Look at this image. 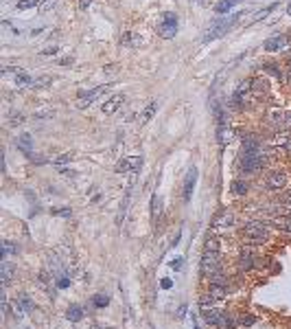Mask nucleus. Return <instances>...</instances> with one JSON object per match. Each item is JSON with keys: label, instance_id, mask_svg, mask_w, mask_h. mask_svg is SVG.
I'll use <instances>...</instances> for the list:
<instances>
[{"label": "nucleus", "instance_id": "obj_1", "mask_svg": "<svg viewBox=\"0 0 291 329\" xmlns=\"http://www.w3.org/2000/svg\"><path fill=\"white\" fill-rule=\"evenodd\" d=\"M269 156L265 154V149L260 152H241L239 156V173H245V176H252V173H258L267 167Z\"/></svg>", "mask_w": 291, "mask_h": 329}, {"label": "nucleus", "instance_id": "obj_2", "mask_svg": "<svg viewBox=\"0 0 291 329\" xmlns=\"http://www.w3.org/2000/svg\"><path fill=\"white\" fill-rule=\"evenodd\" d=\"M269 237V224L265 220H250L243 226V239L252 246H260Z\"/></svg>", "mask_w": 291, "mask_h": 329}, {"label": "nucleus", "instance_id": "obj_3", "mask_svg": "<svg viewBox=\"0 0 291 329\" xmlns=\"http://www.w3.org/2000/svg\"><path fill=\"white\" fill-rule=\"evenodd\" d=\"M241 16H243V14L239 11V14H232V16H228V18H221V20H215L213 25L206 29V33H204V42H213V40H217V38H221V35H226Z\"/></svg>", "mask_w": 291, "mask_h": 329}, {"label": "nucleus", "instance_id": "obj_4", "mask_svg": "<svg viewBox=\"0 0 291 329\" xmlns=\"http://www.w3.org/2000/svg\"><path fill=\"white\" fill-rule=\"evenodd\" d=\"M221 255L217 253V250H210V253H206L204 250V257H202V266H199V270H202V277H213V274L221 272L223 270V263H221Z\"/></svg>", "mask_w": 291, "mask_h": 329}, {"label": "nucleus", "instance_id": "obj_5", "mask_svg": "<svg viewBox=\"0 0 291 329\" xmlns=\"http://www.w3.org/2000/svg\"><path fill=\"white\" fill-rule=\"evenodd\" d=\"M265 123L274 132H291V112L269 110L267 115H265Z\"/></svg>", "mask_w": 291, "mask_h": 329}, {"label": "nucleus", "instance_id": "obj_6", "mask_svg": "<svg viewBox=\"0 0 291 329\" xmlns=\"http://www.w3.org/2000/svg\"><path fill=\"white\" fill-rule=\"evenodd\" d=\"M175 33H178V14L165 11L160 22H158V35H162L165 40H171L175 38Z\"/></svg>", "mask_w": 291, "mask_h": 329}, {"label": "nucleus", "instance_id": "obj_7", "mask_svg": "<svg viewBox=\"0 0 291 329\" xmlns=\"http://www.w3.org/2000/svg\"><path fill=\"white\" fill-rule=\"evenodd\" d=\"M284 184H287V173L282 169H271L263 180V187L267 191H282Z\"/></svg>", "mask_w": 291, "mask_h": 329}, {"label": "nucleus", "instance_id": "obj_8", "mask_svg": "<svg viewBox=\"0 0 291 329\" xmlns=\"http://www.w3.org/2000/svg\"><path fill=\"white\" fill-rule=\"evenodd\" d=\"M105 90H107V86H96V88H92V90L83 92L81 97L77 99V107H79V110H86V107H88V105H92L94 101L99 99V97H101V94L105 92Z\"/></svg>", "mask_w": 291, "mask_h": 329}, {"label": "nucleus", "instance_id": "obj_9", "mask_svg": "<svg viewBox=\"0 0 291 329\" xmlns=\"http://www.w3.org/2000/svg\"><path fill=\"white\" fill-rule=\"evenodd\" d=\"M287 44H289V38L280 33V35H271L269 40H265L263 49L267 53H280L282 49H287Z\"/></svg>", "mask_w": 291, "mask_h": 329}, {"label": "nucleus", "instance_id": "obj_10", "mask_svg": "<svg viewBox=\"0 0 291 329\" xmlns=\"http://www.w3.org/2000/svg\"><path fill=\"white\" fill-rule=\"evenodd\" d=\"M232 224H234V215H232V211H228V208L219 211V213L215 215V220H213V229H215V231L230 229Z\"/></svg>", "mask_w": 291, "mask_h": 329}, {"label": "nucleus", "instance_id": "obj_11", "mask_svg": "<svg viewBox=\"0 0 291 329\" xmlns=\"http://www.w3.org/2000/svg\"><path fill=\"white\" fill-rule=\"evenodd\" d=\"M236 268H239L241 272H250L254 268V255L250 248H243L239 255V259H236Z\"/></svg>", "mask_w": 291, "mask_h": 329}, {"label": "nucleus", "instance_id": "obj_12", "mask_svg": "<svg viewBox=\"0 0 291 329\" xmlns=\"http://www.w3.org/2000/svg\"><path fill=\"white\" fill-rule=\"evenodd\" d=\"M195 184H197V169L195 167H191L189 173H186V178H184V202H189L193 197V189H195Z\"/></svg>", "mask_w": 291, "mask_h": 329}, {"label": "nucleus", "instance_id": "obj_13", "mask_svg": "<svg viewBox=\"0 0 291 329\" xmlns=\"http://www.w3.org/2000/svg\"><path fill=\"white\" fill-rule=\"evenodd\" d=\"M123 103H125V97H123V94H112V97L101 105V112H103V115H114V112H116Z\"/></svg>", "mask_w": 291, "mask_h": 329}, {"label": "nucleus", "instance_id": "obj_14", "mask_svg": "<svg viewBox=\"0 0 291 329\" xmlns=\"http://www.w3.org/2000/svg\"><path fill=\"white\" fill-rule=\"evenodd\" d=\"M271 226H276V229L282 233H291V215L289 213L274 215V217H271Z\"/></svg>", "mask_w": 291, "mask_h": 329}, {"label": "nucleus", "instance_id": "obj_15", "mask_svg": "<svg viewBox=\"0 0 291 329\" xmlns=\"http://www.w3.org/2000/svg\"><path fill=\"white\" fill-rule=\"evenodd\" d=\"M156 112H158V101H149V103L140 110V115H138V121H140V125L149 123L151 119L156 117Z\"/></svg>", "mask_w": 291, "mask_h": 329}, {"label": "nucleus", "instance_id": "obj_16", "mask_svg": "<svg viewBox=\"0 0 291 329\" xmlns=\"http://www.w3.org/2000/svg\"><path fill=\"white\" fill-rule=\"evenodd\" d=\"M0 279H3V288L14 281V263H9L7 259H3V266H0Z\"/></svg>", "mask_w": 291, "mask_h": 329}, {"label": "nucleus", "instance_id": "obj_17", "mask_svg": "<svg viewBox=\"0 0 291 329\" xmlns=\"http://www.w3.org/2000/svg\"><path fill=\"white\" fill-rule=\"evenodd\" d=\"M221 316H223L221 309L210 307V309H206V312H204V322H206V325H210V327H219Z\"/></svg>", "mask_w": 291, "mask_h": 329}, {"label": "nucleus", "instance_id": "obj_18", "mask_svg": "<svg viewBox=\"0 0 291 329\" xmlns=\"http://www.w3.org/2000/svg\"><path fill=\"white\" fill-rule=\"evenodd\" d=\"M247 191H250V187H247V182H245V180H232V184H230V193L236 195V197L245 195Z\"/></svg>", "mask_w": 291, "mask_h": 329}, {"label": "nucleus", "instance_id": "obj_19", "mask_svg": "<svg viewBox=\"0 0 291 329\" xmlns=\"http://www.w3.org/2000/svg\"><path fill=\"white\" fill-rule=\"evenodd\" d=\"M208 294L213 296L215 301H221V298H226V294H228V285H217V283H210Z\"/></svg>", "mask_w": 291, "mask_h": 329}, {"label": "nucleus", "instance_id": "obj_20", "mask_svg": "<svg viewBox=\"0 0 291 329\" xmlns=\"http://www.w3.org/2000/svg\"><path fill=\"white\" fill-rule=\"evenodd\" d=\"M66 318H68L70 322H79L83 318V307L81 305H70L68 312H66Z\"/></svg>", "mask_w": 291, "mask_h": 329}, {"label": "nucleus", "instance_id": "obj_21", "mask_svg": "<svg viewBox=\"0 0 291 329\" xmlns=\"http://www.w3.org/2000/svg\"><path fill=\"white\" fill-rule=\"evenodd\" d=\"M18 147L22 149L27 156H33L31 154V147H33V141H31V134H22L20 136V141H18Z\"/></svg>", "mask_w": 291, "mask_h": 329}, {"label": "nucleus", "instance_id": "obj_22", "mask_svg": "<svg viewBox=\"0 0 291 329\" xmlns=\"http://www.w3.org/2000/svg\"><path fill=\"white\" fill-rule=\"evenodd\" d=\"M14 81H16V86L18 88H24V86H33V79H31V77H29V73H27V70H20V73H18L16 77H14Z\"/></svg>", "mask_w": 291, "mask_h": 329}, {"label": "nucleus", "instance_id": "obj_23", "mask_svg": "<svg viewBox=\"0 0 291 329\" xmlns=\"http://www.w3.org/2000/svg\"><path fill=\"white\" fill-rule=\"evenodd\" d=\"M263 68L267 70L269 75H274L278 81H284V73H287V70H282V68H280V66H278V64H265Z\"/></svg>", "mask_w": 291, "mask_h": 329}, {"label": "nucleus", "instance_id": "obj_24", "mask_svg": "<svg viewBox=\"0 0 291 329\" xmlns=\"http://www.w3.org/2000/svg\"><path fill=\"white\" fill-rule=\"evenodd\" d=\"M18 305H20V309H22L24 314H31V312H33V301H31V298H29L27 294H20V296H18Z\"/></svg>", "mask_w": 291, "mask_h": 329}, {"label": "nucleus", "instance_id": "obj_25", "mask_svg": "<svg viewBox=\"0 0 291 329\" xmlns=\"http://www.w3.org/2000/svg\"><path fill=\"white\" fill-rule=\"evenodd\" d=\"M236 3H239V0H221V3L215 5V11H217V14H228V11L232 9Z\"/></svg>", "mask_w": 291, "mask_h": 329}, {"label": "nucleus", "instance_id": "obj_26", "mask_svg": "<svg viewBox=\"0 0 291 329\" xmlns=\"http://www.w3.org/2000/svg\"><path fill=\"white\" fill-rule=\"evenodd\" d=\"M252 86H254V94H256V97H263L265 92H267V83L265 81H252Z\"/></svg>", "mask_w": 291, "mask_h": 329}, {"label": "nucleus", "instance_id": "obj_27", "mask_svg": "<svg viewBox=\"0 0 291 329\" xmlns=\"http://www.w3.org/2000/svg\"><path fill=\"white\" fill-rule=\"evenodd\" d=\"M92 305L94 307H105V305H110V298L105 294H94L92 296Z\"/></svg>", "mask_w": 291, "mask_h": 329}, {"label": "nucleus", "instance_id": "obj_28", "mask_svg": "<svg viewBox=\"0 0 291 329\" xmlns=\"http://www.w3.org/2000/svg\"><path fill=\"white\" fill-rule=\"evenodd\" d=\"M213 301H215V298L210 296V294H204L202 298H199V307H202V312H206V309L213 307Z\"/></svg>", "mask_w": 291, "mask_h": 329}, {"label": "nucleus", "instance_id": "obj_29", "mask_svg": "<svg viewBox=\"0 0 291 329\" xmlns=\"http://www.w3.org/2000/svg\"><path fill=\"white\" fill-rule=\"evenodd\" d=\"M210 283L228 285V277H226V274H223V270H221V272H217V274H213V277H210Z\"/></svg>", "mask_w": 291, "mask_h": 329}, {"label": "nucleus", "instance_id": "obj_30", "mask_svg": "<svg viewBox=\"0 0 291 329\" xmlns=\"http://www.w3.org/2000/svg\"><path fill=\"white\" fill-rule=\"evenodd\" d=\"M14 253H18V248L14 246L11 242H3V259H7L9 255H14Z\"/></svg>", "mask_w": 291, "mask_h": 329}, {"label": "nucleus", "instance_id": "obj_31", "mask_svg": "<svg viewBox=\"0 0 291 329\" xmlns=\"http://www.w3.org/2000/svg\"><path fill=\"white\" fill-rule=\"evenodd\" d=\"M51 83H53L51 77H40V79H33V88H46Z\"/></svg>", "mask_w": 291, "mask_h": 329}, {"label": "nucleus", "instance_id": "obj_32", "mask_svg": "<svg viewBox=\"0 0 291 329\" xmlns=\"http://www.w3.org/2000/svg\"><path fill=\"white\" fill-rule=\"evenodd\" d=\"M254 322H256V318H254L252 314H243V316L239 318V325H241V327H250V325H254Z\"/></svg>", "mask_w": 291, "mask_h": 329}, {"label": "nucleus", "instance_id": "obj_33", "mask_svg": "<svg viewBox=\"0 0 291 329\" xmlns=\"http://www.w3.org/2000/svg\"><path fill=\"white\" fill-rule=\"evenodd\" d=\"M42 0H22V3H18V9L20 11H24V9H31V7H35V5H40Z\"/></svg>", "mask_w": 291, "mask_h": 329}, {"label": "nucleus", "instance_id": "obj_34", "mask_svg": "<svg viewBox=\"0 0 291 329\" xmlns=\"http://www.w3.org/2000/svg\"><path fill=\"white\" fill-rule=\"evenodd\" d=\"M129 165H131V160H129V158H123V160H118V165H116V171H118V173H125V171H129Z\"/></svg>", "mask_w": 291, "mask_h": 329}, {"label": "nucleus", "instance_id": "obj_35", "mask_svg": "<svg viewBox=\"0 0 291 329\" xmlns=\"http://www.w3.org/2000/svg\"><path fill=\"white\" fill-rule=\"evenodd\" d=\"M70 160H72V154L66 152V154H62V156L53 158V163H55V165H64V163H70Z\"/></svg>", "mask_w": 291, "mask_h": 329}, {"label": "nucleus", "instance_id": "obj_36", "mask_svg": "<svg viewBox=\"0 0 291 329\" xmlns=\"http://www.w3.org/2000/svg\"><path fill=\"white\" fill-rule=\"evenodd\" d=\"M217 248H219V244H217V239L215 237H208V239H206V253H210V250H217Z\"/></svg>", "mask_w": 291, "mask_h": 329}, {"label": "nucleus", "instance_id": "obj_37", "mask_svg": "<svg viewBox=\"0 0 291 329\" xmlns=\"http://www.w3.org/2000/svg\"><path fill=\"white\" fill-rule=\"evenodd\" d=\"M280 202H282L284 206H291V189L282 191V193H280Z\"/></svg>", "mask_w": 291, "mask_h": 329}, {"label": "nucleus", "instance_id": "obj_38", "mask_svg": "<svg viewBox=\"0 0 291 329\" xmlns=\"http://www.w3.org/2000/svg\"><path fill=\"white\" fill-rule=\"evenodd\" d=\"M68 285H70V277H68V274H66V277H59V279H57V288H59V290L68 288Z\"/></svg>", "mask_w": 291, "mask_h": 329}, {"label": "nucleus", "instance_id": "obj_39", "mask_svg": "<svg viewBox=\"0 0 291 329\" xmlns=\"http://www.w3.org/2000/svg\"><path fill=\"white\" fill-rule=\"evenodd\" d=\"M9 121H11V125H20V123L24 121V117L20 115V112H14V115H11V119H9Z\"/></svg>", "mask_w": 291, "mask_h": 329}, {"label": "nucleus", "instance_id": "obj_40", "mask_svg": "<svg viewBox=\"0 0 291 329\" xmlns=\"http://www.w3.org/2000/svg\"><path fill=\"white\" fill-rule=\"evenodd\" d=\"M53 215H62V217H70V208H53Z\"/></svg>", "mask_w": 291, "mask_h": 329}, {"label": "nucleus", "instance_id": "obj_41", "mask_svg": "<svg viewBox=\"0 0 291 329\" xmlns=\"http://www.w3.org/2000/svg\"><path fill=\"white\" fill-rule=\"evenodd\" d=\"M182 263H184V259H182V257H175V259H171V268L173 270H182Z\"/></svg>", "mask_w": 291, "mask_h": 329}, {"label": "nucleus", "instance_id": "obj_42", "mask_svg": "<svg viewBox=\"0 0 291 329\" xmlns=\"http://www.w3.org/2000/svg\"><path fill=\"white\" fill-rule=\"evenodd\" d=\"M280 147H282V152H287L289 156H291V139H289V136H287V141H284Z\"/></svg>", "mask_w": 291, "mask_h": 329}, {"label": "nucleus", "instance_id": "obj_43", "mask_svg": "<svg viewBox=\"0 0 291 329\" xmlns=\"http://www.w3.org/2000/svg\"><path fill=\"white\" fill-rule=\"evenodd\" d=\"M57 51H59L57 46H48V49H44V51H42V55H55Z\"/></svg>", "mask_w": 291, "mask_h": 329}, {"label": "nucleus", "instance_id": "obj_44", "mask_svg": "<svg viewBox=\"0 0 291 329\" xmlns=\"http://www.w3.org/2000/svg\"><path fill=\"white\" fill-rule=\"evenodd\" d=\"M55 3H57V0H46V3L42 5V11H48L51 7H55Z\"/></svg>", "mask_w": 291, "mask_h": 329}, {"label": "nucleus", "instance_id": "obj_45", "mask_svg": "<svg viewBox=\"0 0 291 329\" xmlns=\"http://www.w3.org/2000/svg\"><path fill=\"white\" fill-rule=\"evenodd\" d=\"M59 173H62V176H66V178H72V176H75V171H72V169H64V167H59Z\"/></svg>", "mask_w": 291, "mask_h": 329}, {"label": "nucleus", "instance_id": "obj_46", "mask_svg": "<svg viewBox=\"0 0 291 329\" xmlns=\"http://www.w3.org/2000/svg\"><path fill=\"white\" fill-rule=\"evenodd\" d=\"M284 83L291 88V68H287V73H284Z\"/></svg>", "mask_w": 291, "mask_h": 329}, {"label": "nucleus", "instance_id": "obj_47", "mask_svg": "<svg viewBox=\"0 0 291 329\" xmlns=\"http://www.w3.org/2000/svg\"><path fill=\"white\" fill-rule=\"evenodd\" d=\"M90 7V0H79V9H88Z\"/></svg>", "mask_w": 291, "mask_h": 329}, {"label": "nucleus", "instance_id": "obj_48", "mask_svg": "<svg viewBox=\"0 0 291 329\" xmlns=\"http://www.w3.org/2000/svg\"><path fill=\"white\" fill-rule=\"evenodd\" d=\"M162 288H165V290L171 288V279H162Z\"/></svg>", "mask_w": 291, "mask_h": 329}, {"label": "nucleus", "instance_id": "obj_49", "mask_svg": "<svg viewBox=\"0 0 291 329\" xmlns=\"http://www.w3.org/2000/svg\"><path fill=\"white\" fill-rule=\"evenodd\" d=\"M178 314H180V318H184V314H186V305H182V307L178 309Z\"/></svg>", "mask_w": 291, "mask_h": 329}, {"label": "nucleus", "instance_id": "obj_50", "mask_svg": "<svg viewBox=\"0 0 291 329\" xmlns=\"http://www.w3.org/2000/svg\"><path fill=\"white\" fill-rule=\"evenodd\" d=\"M289 68H291V57H289Z\"/></svg>", "mask_w": 291, "mask_h": 329}, {"label": "nucleus", "instance_id": "obj_51", "mask_svg": "<svg viewBox=\"0 0 291 329\" xmlns=\"http://www.w3.org/2000/svg\"><path fill=\"white\" fill-rule=\"evenodd\" d=\"M289 11H291V5H289Z\"/></svg>", "mask_w": 291, "mask_h": 329}]
</instances>
